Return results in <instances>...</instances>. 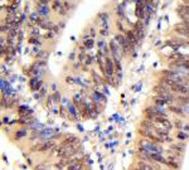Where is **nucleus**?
I'll use <instances>...</instances> for the list:
<instances>
[{"instance_id":"nucleus-34","label":"nucleus","mask_w":189,"mask_h":170,"mask_svg":"<svg viewBox=\"0 0 189 170\" xmlns=\"http://www.w3.org/2000/svg\"><path fill=\"white\" fill-rule=\"evenodd\" d=\"M76 56H77V54H76V52H72V53L70 54L68 59H70L71 62H76Z\"/></svg>"},{"instance_id":"nucleus-44","label":"nucleus","mask_w":189,"mask_h":170,"mask_svg":"<svg viewBox=\"0 0 189 170\" xmlns=\"http://www.w3.org/2000/svg\"><path fill=\"white\" fill-rule=\"evenodd\" d=\"M114 2H116V0H114Z\"/></svg>"},{"instance_id":"nucleus-27","label":"nucleus","mask_w":189,"mask_h":170,"mask_svg":"<svg viewBox=\"0 0 189 170\" xmlns=\"http://www.w3.org/2000/svg\"><path fill=\"white\" fill-rule=\"evenodd\" d=\"M56 36H57V34H56L53 30H47V33L44 34V38L51 41V39H54V38H56Z\"/></svg>"},{"instance_id":"nucleus-14","label":"nucleus","mask_w":189,"mask_h":170,"mask_svg":"<svg viewBox=\"0 0 189 170\" xmlns=\"http://www.w3.org/2000/svg\"><path fill=\"white\" fill-rule=\"evenodd\" d=\"M173 30H174V33H177V34H178V36H182V37H184L185 39L189 37V32L183 27V24H182V23L175 24V25H174V28H173Z\"/></svg>"},{"instance_id":"nucleus-32","label":"nucleus","mask_w":189,"mask_h":170,"mask_svg":"<svg viewBox=\"0 0 189 170\" xmlns=\"http://www.w3.org/2000/svg\"><path fill=\"white\" fill-rule=\"evenodd\" d=\"M15 135H17V139H22V138H24V136L27 135V131L25 130H19Z\"/></svg>"},{"instance_id":"nucleus-18","label":"nucleus","mask_w":189,"mask_h":170,"mask_svg":"<svg viewBox=\"0 0 189 170\" xmlns=\"http://www.w3.org/2000/svg\"><path fill=\"white\" fill-rule=\"evenodd\" d=\"M136 168L139 170H155L154 165L148 163V161H144V160H138L136 163Z\"/></svg>"},{"instance_id":"nucleus-29","label":"nucleus","mask_w":189,"mask_h":170,"mask_svg":"<svg viewBox=\"0 0 189 170\" xmlns=\"http://www.w3.org/2000/svg\"><path fill=\"white\" fill-rule=\"evenodd\" d=\"M88 33H90V37L92 39H94V37L97 36V30H96V28H94V27H90L88 28Z\"/></svg>"},{"instance_id":"nucleus-2","label":"nucleus","mask_w":189,"mask_h":170,"mask_svg":"<svg viewBox=\"0 0 189 170\" xmlns=\"http://www.w3.org/2000/svg\"><path fill=\"white\" fill-rule=\"evenodd\" d=\"M114 39H115V42L120 46L124 57H125L126 54H129V43H128V39H126V37H125V34L117 32L115 36H114Z\"/></svg>"},{"instance_id":"nucleus-12","label":"nucleus","mask_w":189,"mask_h":170,"mask_svg":"<svg viewBox=\"0 0 189 170\" xmlns=\"http://www.w3.org/2000/svg\"><path fill=\"white\" fill-rule=\"evenodd\" d=\"M115 12H116V15H117V19H120V20H126V5H124L122 3L121 4H117L116 7H115Z\"/></svg>"},{"instance_id":"nucleus-30","label":"nucleus","mask_w":189,"mask_h":170,"mask_svg":"<svg viewBox=\"0 0 189 170\" xmlns=\"http://www.w3.org/2000/svg\"><path fill=\"white\" fill-rule=\"evenodd\" d=\"M66 82H67L68 85H71V86H75V85H76V78H75V76H67V77H66Z\"/></svg>"},{"instance_id":"nucleus-39","label":"nucleus","mask_w":189,"mask_h":170,"mask_svg":"<svg viewBox=\"0 0 189 170\" xmlns=\"http://www.w3.org/2000/svg\"><path fill=\"white\" fill-rule=\"evenodd\" d=\"M52 90H53V92H57V91H58V88H57V85H56V83H53V85H52Z\"/></svg>"},{"instance_id":"nucleus-28","label":"nucleus","mask_w":189,"mask_h":170,"mask_svg":"<svg viewBox=\"0 0 189 170\" xmlns=\"http://www.w3.org/2000/svg\"><path fill=\"white\" fill-rule=\"evenodd\" d=\"M99 34H100L102 38H107V37L110 36V29H102V28H100Z\"/></svg>"},{"instance_id":"nucleus-25","label":"nucleus","mask_w":189,"mask_h":170,"mask_svg":"<svg viewBox=\"0 0 189 170\" xmlns=\"http://www.w3.org/2000/svg\"><path fill=\"white\" fill-rule=\"evenodd\" d=\"M82 67H83V63H82V62H80L78 59H77L76 62H73L72 68H73V71H75V72H80V71L82 70Z\"/></svg>"},{"instance_id":"nucleus-7","label":"nucleus","mask_w":189,"mask_h":170,"mask_svg":"<svg viewBox=\"0 0 189 170\" xmlns=\"http://www.w3.org/2000/svg\"><path fill=\"white\" fill-rule=\"evenodd\" d=\"M168 111H169V114H173V115H175L177 117H180V119H188V117L185 116L184 111H183V107H182V106H179V105H177V104L169 105V106H168Z\"/></svg>"},{"instance_id":"nucleus-17","label":"nucleus","mask_w":189,"mask_h":170,"mask_svg":"<svg viewBox=\"0 0 189 170\" xmlns=\"http://www.w3.org/2000/svg\"><path fill=\"white\" fill-rule=\"evenodd\" d=\"M155 126H156V125H155L154 122H151V121H148V120L143 119V120H141V122H140V127H139V129H141V130H146V131H154Z\"/></svg>"},{"instance_id":"nucleus-31","label":"nucleus","mask_w":189,"mask_h":170,"mask_svg":"<svg viewBox=\"0 0 189 170\" xmlns=\"http://www.w3.org/2000/svg\"><path fill=\"white\" fill-rule=\"evenodd\" d=\"M57 13H58V15H61V17H67V15H68V12L65 9V7H62Z\"/></svg>"},{"instance_id":"nucleus-5","label":"nucleus","mask_w":189,"mask_h":170,"mask_svg":"<svg viewBox=\"0 0 189 170\" xmlns=\"http://www.w3.org/2000/svg\"><path fill=\"white\" fill-rule=\"evenodd\" d=\"M115 63L112 57H106L105 59V76L104 77H115Z\"/></svg>"},{"instance_id":"nucleus-22","label":"nucleus","mask_w":189,"mask_h":170,"mask_svg":"<svg viewBox=\"0 0 189 170\" xmlns=\"http://www.w3.org/2000/svg\"><path fill=\"white\" fill-rule=\"evenodd\" d=\"M85 47H86V49L87 51H91L94 46H96V42H94V39H92V38H90V39H86V41H83V43H82Z\"/></svg>"},{"instance_id":"nucleus-36","label":"nucleus","mask_w":189,"mask_h":170,"mask_svg":"<svg viewBox=\"0 0 189 170\" xmlns=\"http://www.w3.org/2000/svg\"><path fill=\"white\" fill-rule=\"evenodd\" d=\"M53 0H38V4H49V3H52Z\"/></svg>"},{"instance_id":"nucleus-41","label":"nucleus","mask_w":189,"mask_h":170,"mask_svg":"<svg viewBox=\"0 0 189 170\" xmlns=\"http://www.w3.org/2000/svg\"><path fill=\"white\" fill-rule=\"evenodd\" d=\"M185 77H187V78H188V80H189V72H188V73H187V75H185Z\"/></svg>"},{"instance_id":"nucleus-20","label":"nucleus","mask_w":189,"mask_h":170,"mask_svg":"<svg viewBox=\"0 0 189 170\" xmlns=\"http://www.w3.org/2000/svg\"><path fill=\"white\" fill-rule=\"evenodd\" d=\"M97 20L101 23H105V22H110V14L106 13V12H102V13H99L97 14Z\"/></svg>"},{"instance_id":"nucleus-38","label":"nucleus","mask_w":189,"mask_h":170,"mask_svg":"<svg viewBox=\"0 0 189 170\" xmlns=\"http://www.w3.org/2000/svg\"><path fill=\"white\" fill-rule=\"evenodd\" d=\"M57 25H58V27H59V29L62 30L63 28H65V27H66V23H65V22H59V23H58Z\"/></svg>"},{"instance_id":"nucleus-21","label":"nucleus","mask_w":189,"mask_h":170,"mask_svg":"<svg viewBox=\"0 0 189 170\" xmlns=\"http://www.w3.org/2000/svg\"><path fill=\"white\" fill-rule=\"evenodd\" d=\"M63 7H65V9H66L68 13L76 9V4L72 3V2H70V0H65V2H63Z\"/></svg>"},{"instance_id":"nucleus-6","label":"nucleus","mask_w":189,"mask_h":170,"mask_svg":"<svg viewBox=\"0 0 189 170\" xmlns=\"http://www.w3.org/2000/svg\"><path fill=\"white\" fill-rule=\"evenodd\" d=\"M36 12H37V14H38L42 19L48 20L49 13H51V8H49L47 4H38V5L36 7Z\"/></svg>"},{"instance_id":"nucleus-10","label":"nucleus","mask_w":189,"mask_h":170,"mask_svg":"<svg viewBox=\"0 0 189 170\" xmlns=\"http://www.w3.org/2000/svg\"><path fill=\"white\" fill-rule=\"evenodd\" d=\"M91 80H92V82H93L94 86H104V85H106L105 77L102 75H99L94 70L91 71Z\"/></svg>"},{"instance_id":"nucleus-15","label":"nucleus","mask_w":189,"mask_h":170,"mask_svg":"<svg viewBox=\"0 0 189 170\" xmlns=\"http://www.w3.org/2000/svg\"><path fill=\"white\" fill-rule=\"evenodd\" d=\"M174 139L177 141H184V143H187L189 140V134L185 132L184 130H177V134L174 136Z\"/></svg>"},{"instance_id":"nucleus-40","label":"nucleus","mask_w":189,"mask_h":170,"mask_svg":"<svg viewBox=\"0 0 189 170\" xmlns=\"http://www.w3.org/2000/svg\"><path fill=\"white\" fill-rule=\"evenodd\" d=\"M155 46H156V47H160V46H162V42H160V41H159V42H156V43H155Z\"/></svg>"},{"instance_id":"nucleus-1","label":"nucleus","mask_w":189,"mask_h":170,"mask_svg":"<svg viewBox=\"0 0 189 170\" xmlns=\"http://www.w3.org/2000/svg\"><path fill=\"white\" fill-rule=\"evenodd\" d=\"M138 148L148 151V153H160V154H165V149L162 144H158V143H154L151 140H148V139H144L141 138L139 141H138Z\"/></svg>"},{"instance_id":"nucleus-24","label":"nucleus","mask_w":189,"mask_h":170,"mask_svg":"<svg viewBox=\"0 0 189 170\" xmlns=\"http://www.w3.org/2000/svg\"><path fill=\"white\" fill-rule=\"evenodd\" d=\"M116 29H117V32L119 33H122V34H125V32L128 30L125 27H124V23H122V20H120V19H117L116 20Z\"/></svg>"},{"instance_id":"nucleus-13","label":"nucleus","mask_w":189,"mask_h":170,"mask_svg":"<svg viewBox=\"0 0 189 170\" xmlns=\"http://www.w3.org/2000/svg\"><path fill=\"white\" fill-rule=\"evenodd\" d=\"M77 143H80V139L77 138V136L68 135V136H66V138L61 141V145H63V146H71V145L77 144Z\"/></svg>"},{"instance_id":"nucleus-35","label":"nucleus","mask_w":189,"mask_h":170,"mask_svg":"<svg viewBox=\"0 0 189 170\" xmlns=\"http://www.w3.org/2000/svg\"><path fill=\"white\" fill-rule=\"evenodd\" d=\"M102 90H104V93H105L106 96H110V91H109V88H107V85H104V86H102Z\"/></svg>"},{"instance_id":"nucleus-43","label":"nucleus","mask_w":189,"mask_h":170,"mask_svg":"<svg viewBox=\"0 0 189 170\" xmlns=\"http://www.w3.org/2000/svg\"><path fill=\"white\" fill-rule=\"evenodd\" d=\"M134 170H139V169H138V168H135V169H134Z\"/></svg>"},{"instance_id":"nucleus-16","label":"nucleus","mask_w":189,"mask_h":170,"mask_svg":"<svg viewBox=\"0 0 189 170\" xmlns=\"http://www.w3.org/2000/svg\"><path fill=\"white\" fill-rule=\"evenodd\" d=\"M151 101H153V105L159 106V107H168V106H169L168 102H167L165 100L160 98L159 96H156V95H154V96L151 97Z\"/></svg>"},{"instance_id":"nucleus-37","label":"nucleus","mask_w":189,"mask_h":170,"mask_svg":"<svg viewBox=\"0 0 189 170\" xmlns=\"http://www.w3.org/2000/svg\"><path fill=\"white\" fill-rule=\"evenodd\" d=\"M183 130H184L185 132H188V134H189V121L184 124V126H183Z\"/></svg>"},{"instance_id":"nucleus-42","label":"nucleus","mask_w":189,"mask_h":170,"mask_svg":"<svg viewBox=\"0 0 189 170\" xmlns=\"http://www.w3.org/2000/svg\"><path fill=\"white\" fill-rule=\"evenodd\" d=\"M70 2H72V3H75V2H76V0H70Z\"/></svg>"},{"instance_id":"nucleus-45","label":"nucleus","mask_w":189,"mask_h":170,"mask_svg":"<svg viewBox=\"0 0 189 170\" xmlns=\"http://www.w3.org/2000/svg\"><path fill=\"white\" fill-rule=\"evenodd\" d=\"M188 90H189V87H188Z\"/></svg>"},{"instance_id":"nucleus-9","label":"nucleus","mask_w":189,"mask_h":170,"mask_svg":"<svg viewBox=\"0 0 189 170\" xmlns=\"http://www.w3.org/2000/svg\"><path fill=\"white\" fill-rule=\"evenodd\" d=\"M169 149H172L174 151H178L179 154L184 155L185 150H187V143H184V141H174V143L169 144Z\"/></svg>"},{"instance_id":"nucleus-3","label":"nucleus","mask_w":189,"mask_h":170,"mask_svg":"<svg viewBox=\"0 0 189 170\" xmlns=\"http://www.w3.org/2000/svg\"><path fill=\"white\" fill-rule=\"evenodd\" d=\"M133 30L135 32L139 42L141 43V42L144 41L145 36H146V27L144 25V22H143V20H136V22L134 23V25H133Z\"/></svg>"},{"instance_id":"nucleus-46","label":"nucleus","mask_w":189,"mask_h":170,"mask_svg":"<svg viewBox=\"0 0 189 170\" xmlns=\"http://www.w3.org/2000/svg\"><path fill=\"white\" fill-rule=\"evenodd\" d=\"M188 22H189V20H188Z\"/></svg>"},{"instance_id":"nucleus-11","label":"nucleus","mask_w":189,"mask_h":170,"mask_svg":"<svg viewBox=\"0 0 189 170\" xmlns=\"http://www.w3.org/2000/svg\"><path fill=\"white\" fill-rule=\"evenodd\" d=\"M42 86H43L42 78H39V77H30V80H29V87H30V90L33 91V92L39 91L42 88Z\"/></svg>"},{"instance_id":"nucleus-33","label":"nucleus","mask_w":189,"mask_h":170,"mask_svg":"<svg viewBox=\"0 0 189 170\" xmlns=\"http://www.w3.org/2000/svg\"><path fill=\"white\" fill-rule=\"evenodd\" d=\"M182 107H183V111H184L185 116L189 117V105H184V106H182Z\"/></svg>"},{"instance_id":"nucleus-19","label":"nucleus","mask_w":189,"mask_h":170,"mask_svg":"<svg viewBox=\"0 0 189 170\" xmlns=\"http://www.w3.org/2000/svg\"><path fill=\"white\" fill-rule=\"evenodd\" d=\"M173 126H174V129H177V130H183V126H184V121H183V119H180V117H175L173 121Z\"/></svg>"},{"instance_id":"nucleus-26","label":"nucleus","mask_w":189,"mask_h":170,"mask_svg":"<svg viewBox=\"0 0 189 170\" xmlns=\"http://www.w3.org/2000/svg\"><path fill=\"white\" fill-rule=\"evenodd\" d=\"M53 100H54V104L56 105H59L61 104V101H62V96H61V92L57 91V92H53Z\"/></svg>"},{"instance_id":"nucleus-23","label":"nucleus","mask_w":189,"mask_h":170,"mask_svg":"<svg viewBox=\"0 0 189 170\" xmlns=\"http://www.w3.org/2000/svg\"><path fill=\"white\" fill-rule=\"evenodd\" d=\"M62 7H63V2H62V0H53V2H52V10L58 12Z\"/></svg>"},{"instance_id":"nucleus-4","label":"nucleus","mask_w":189,"mask_h":170,"mask_svg":"<svg viewBox=\"0 0 189 170\" xmlns=\"http://www.w3.org/2000/svg\"><path fill=\"white\" fill-rule=\"evenodd\" d=\"M109 47H110V53H111V57H112V59H122V57H124V54H122V51H121V48H120V46L115 42V39L112 38V39H110V42H109Z\"/></svg>"},{"instance_id":"nucleus-8","label":"nucleus","mask_w":189,"mask_h":170,"mask_svg":"<svg viewBox=\"0 0 189 170\" xmlns=\"http://www.w3.org/2000/svg\"><path fill=\"white\" fill-rule=\"evenodd\" d=\"M170 91L175 95H189V90L188 86L184 83H174L170 87Z\"/></svg>"}]
</instances>
